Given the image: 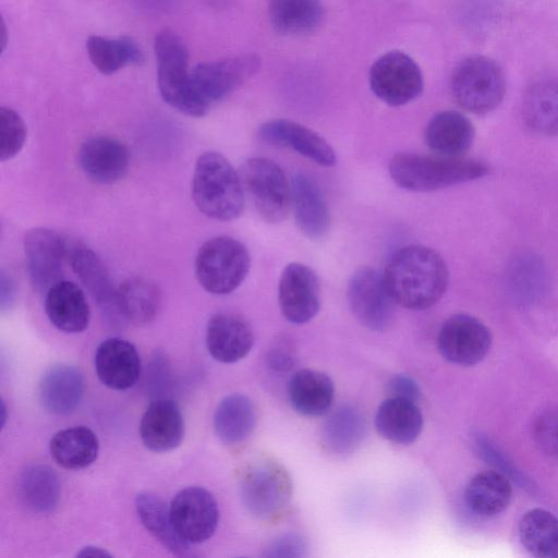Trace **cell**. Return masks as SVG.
I'll return each instance as SVG.
<instances>
[{"label":"cell","instance_id":"1","mask_svg":"<svg viewBox=\"0 0 558 558\" xmlns=\"http://www.w3.org/2000/svg\"><path fill=\"white\" fill-rule=\"evenodd\" d=\"M383 275L396 304L415 311L435 305L449 279L442 257L424 245H408L396 251Z\"/></svg>","mask_w":558,"mask_h":558},{"label":"cell","instance_id":"2","mask_svg":"<svg viewBox=\"0 0 558 558\" xmlns=\"http://www.w3.org/2000/svg\"><path fill=\"white\" fill-rule=\"evenodd\" d=\"M488 167L481 160L462 156L396 154L389 162V174L400 187L413 192H430L483 178Z\"/></svg>","mask_w":558,"mask_h":558},{"label":"cell","instance_id":"3","mask_svg":"<svg viewBox=\"0 0 558 558\" xmlns=\"http://www.w3.org/2000/svg\"><path fill=\"white\" fill-rule=\"evenodd\" d=\"M192 196L205 216L229 221L240 217L245 206V193L239 172L226 157L216 151L202 154L195 163Z\"/></svg>","mask_w":558,"mask_h":558},{"label":"cell","instance_id":"4","mask_svg":"<svg viewBox=\"0 0 558 558\" xmlns=\"http://www.w3.org/2000/svg\"><path fill=\"white\" fill-rule=\"evenodd\" d=\"M259 65V57L252 53L195 65L190 73L187 116H205L215 102L253 76Z\"/></svg>","mask_w":558,"mask_h":558},{"label":"cell","instance_id":"5","mask_svg":"<svg viewBox=\"0 0 558 558\" xmlns=\"http://www.w3.org/2000/svg\"><path fill=\"white\" fill-rule=\"evenodd\" d=\"M451 95L468 112L485 114L496 109L506 93V78L499 64L486 57L473 54L461 60L450 80Z\"/></svg>","mask_w":558,"mask_h":558},{"label":"cell","instance_id":"6","mask_svg":"<svg viewBox=\"0 0 558 558\" xmlns=\"http://www.w3.org/2000/svg\"><path fill=\"white\" fill-rule=\"evenodd\" d=\"M251 267L243 243L227 235L207 240L195 257V276L209 293L229 294L241 286Z\"/></svg>","mask_w":558,"mask_h":558},{"label":"cell","instance_id":"7","mask_svg":"<svg viewBox=\"0 0 558 558\" xmlns=\"http://www.w3.org/2000/svg\"><path fill=\"white\" fill-rule=\"evenodd\" d=\"M241 182L258 215L269 223L284 220L291 208V184L275 161L253 157L239 171Z\"/></svg>","mask_w":558,"mask_h":558},{"label":"cell","instance_id":"8","mask_svg":"<svg viewBox=\"0 0 558 558\" xmlns=\"http://www.w3.org/2000/svg\"><path fill=\"white\" fill-rule=\"evenodd\" d=\"M240 492L245 508L253 515L270 519L288 506L292 497V481L281 464L263 460L245 472Z\"/></svg>","mask_w":558,"mask_h":558},{"label":"cell","instance_id":"9","mask_svg":"<svg viewBox=\"0 0 558 558\" xmlns=\"http://www.w3.org/2000/svg\"><path fill=\"white\" fill-rule=\"evenodd\" d=\"M369 87L386 105L399 107L416 99L424 87L423 74L416 62L402 51H389L371 66Z\"/></svg>","mask_w":558,"mask_h":558},{"label":"cell","instance_id":"10","mask_svg":"<svg viewBox=\"0 0 558 558\" xmlns=\"http://www.w3.org/2000/svg\"><path fill=\"white\" fill-rule=\"evenodd\" d=\"M347 299L354 317L367 329L383 331L391 325L396 302L377 269L355 270L348 283Z\"/></svg>","mask_w":558,"mask_h":558},{"label":"cell","instance_id":"11","mask_svg":"<svg viewBox=\"0 0 558 558\" xmlns=\"http://www.w3.org/2000/svg\"><path fill=\"white\" fill-rule=\"evenodd\" d=\"M158 88L162 99L187 116L189 110V51L181 37L171 29L155 36Z\"/></svg>","mask_w":558,"mask_h":558},{"label":"cell","instance_id":"12","mask_svg":"<svg viewBox=\"0 0 558 558\" xmlns=\"http://www.w3.org/2000/svg\"><path fill=\"white\" fill-rule=\"evenodd\" d=\"M169 508L178 535L189 545L204 543L214 535L219 509L215 497L207 489L185 487L177 493Z\"/></svg>","mask_w":558,"mask_h":558},{"label":"cell","instance_id":"13","mask_svg":"<svg viewBox=\"0 0 558 558\" xmlns=\"http://www.w3.org/2000/svg\"><path fill=\"white\" fill-rule=\"evenodd\" d=\"M492 345V333L480 319L468 314L450 316L440 327L437 348L450 363L471 366L481 362Z\"/></svg>","mask_w":558,"mask_h":558},{"label":"cell","instance_id":"14","mask_svg":"<svg viewBox=\"0 0 558 558\" xmlns=\"http://www.w3.org/2000/svg\"><path fill=\"white\" fill-rule=\"evenodd\" d=\"M24 253L31 282L38 292H47L62 280L68 257V241L48 228H34L24 238Z\"/></svg>","mask_w":558,"mask_h":558},{"label":"cell","instance_id":"15","mask_svg":"<svg viewBox=\"0 0 558 558\" xmlns=\"http://www.w3.org/2000/svg\"><path fill=\"white\" fill-rule=\"evenodd\" d=\"M278 303L283 317L296 325L312 320L320 306V290L316 274L308 266L293 262L281 272Z\"/></svg>","mask_w":558,"mask_h":558},{"label":"cell","instance_id":"16","mask_svg":"<svg viewBox=\"0 0 558 558\" xmlns=\"http://www.w3.org/2000/svg\"><path fill=\"white\" fill-rule=\"evenodd\" d=\"M66 260L97 302L104 316L114 325L124 322L118 304V289L96 253L84 244L68 242Z\"/></svg>","mask_w":558,"mask_h":558},{"label":"cell","instance_id":"17","mask_svg":"<svg viewBox=\"0 0 558 558\" xmlns=\"http://www.w3.org/2000/svg\"><path fill=\"white\" fill-rule=\"evenodd\" d=\"M258 138L271 146L284 147L323 167L337 162L333 148L318 133L288 119H275L263 123Z\"/></svg>","mask_w":558,"mask_h":558},{"label":"cell","instance_id":"18","mask_svg":"<svg viewBox=\"0 0 558 558\" xmlns=\"http://www.w3.org/2000/svg\"><path fill=\"white\" fill-rule=\"evenodd\" d=\"M94 362L99 380L113 390L133 387L141 374V357L136 348L122 338L104 340L96 349Z\"/></svg>","mask_w":558,"mask_h":558},{"label":"cell","instance_id":"19","mask_svg":"<svg viewBox=\"0 0 558 558\" xmlns=\"http://www.w3.org/2000/svg\"><path fill=\"white\" fill-rule=\"evenodd\" d=\"M83 172L94 182L112 184L126 174L130 154L126 146L110 136H94L86 140L78 151Z\"/></svg>","mask_w":558,"mask_h":558},{"label":"cell","instance_id":"20","mask_svg":"<svg viewBox=\"0 0 558 558\" xmlns=\"http://www.w3.org/2000/svg\"><path fill=\"white\" fill-rule=\"evenodd\" d=\"M291 209L300 231L312 240L324 238L330 227V211L316 182L298 171L291 179Z\"/></svg>","mask_w":558,"mask_h":558},{"label":"cell","instance_id":"21","mask_svg":"<svg viewBox=\"0 0 558 558\" xmlns=\"http://www.w3.org/2000/svg\"><path fill=\"white\" fill-rule=\"evenodd\" d=\"M254 344V333L248 323L232 313H218L206 327V347L218 362L234 363L245 357Z\"/></svg>","mask_w":558,"mask_h":558},{"label":"cell","instance_id":"22","mask_svg":"<svg viewBox=\"0 0 558 558\" xmlns=\"http://www.w3.org/2000/svg\"><path fill=\"white\" fill-rule=\"evenodd\" d=\"M140 436L151 451L166 452L177 448L184 436V421L179 405L171 399H156L144 412Z\"/></svg>","mask_w":558,"mask_h":558},{"label":"cell","instance_id":"23","mask_svg":"<svg viewBox=\"0 0 558 558\" xmlns=\"http://www.w3.org/2000/svg\"><path fill=\"white\" fill-rule=\"evenodd\" d=\"M45 312L57 329L68 333L84 331L90 319L84 292L66 280L57 282L45 293Z\"/></svg>","mask_w":558,"mask_h":558},{"label":"cell","instance_id":"24","mask_svg":"<svg viewBox=\"0 0 558 558\" xmlns=\"http://www.w3.org/2000/svg\"><path fill=\"white\" fill-rule=\"evenodd\" d=\"M84 389V377L78 368L58 364L43 375L39 383V399L49 413L65 415L78 407Z\"/></svg>","mask_w":558,"mask_h":558},{"label":"cell","instance_id":"25","mask_svg":"<svg viewBox=\"0 0 558 558\" xmlns=\"http://www.w3.org/2000/svg\"><path fill=\"white\" fill-rule=\"evenodd\" d=\"M473 140L472 122L456 110L437 112L425 129L427 146L439 155L462 156L471 147Z\"/></svg>","mask_w":558,"mask_h":558},{"label":"cell","instance_id":"26","mask_svg":"<svg viewBox=\"0 0 558 558\" xmlns=\"http://www.w3.org/2000/svg\"><path fill=\"white\" fill-rule=\"evenodd\" d=\"M423 421V414L415 401L389 397L376 412L375 426L385 439L407 445L420 436Z\"/></svg>","mask_w":558,"mask_h":558},{"label":"cell","instance_id":"27","mask_svg":"<svg viewBox=\"0 0 558 558\" xmlns=\"http://www.w3.org/2000/svg\"><path fill=\"white\" fill-rule=\"evenodd\" d=\"M522 117L535 133L558 135V78L546 77L533 82L522 99Z\"/></svg>","mask_w":558,"mask_h":558},{"label":"cell","instance_id":"28","mask_svg":"<svg viewBox=\"0 0 558 558\" xmlns=\"http://www.w3.org/2000/svg\"><path fill=\"white\" fill-rule=\"evenodd\" d=\"M288 392L295 411L306 416H318L330 409L335 386L326 374L305 368L291 377Z\"/></svg>","mask_w":558,"mask_h":558},{"label":"cell","instance_id":"29","mask_svg":"<svg viewBox=\"0 0 558 558\" xmlns=\"http://www.w3.org/2000/svg\"><path fill=\"white\" fill-rule=\"evenodd\" d=\"M512 486L508 478L494 470L474 475L464 490L468 508L477 515L493 517L510 504Z\"/></svg>","mask_w":558,"mask_h":558},{"label":"cell","instance_id":"30","mask_svg":"<svg viewBox=\"0 0 558 558\" xmlns=\"http://www.w3.org/2000/svg\"><path fill=\"white\" fill-rule=\"evenodd\" d=\"M52 459L68 470L89 466L99 452L97 435L86 426H73L59 430L49 445Z\"/></svg>","mask_w":558,"mask_h":558},{"label":"cell","instance_id":"31","mask_svg":"<svg viewBox=\"0 0 558 558\" xmlns=\"http://www.w3.org/2000/svg\"><path fill=\"white\" fill-rule=\"evenodd\" d=\"M268 13L274 28L288 36L311 34L324 19L320 0H270Z\"/></svg>","mask_w":558,"mask_h":558},{"label":"cell","instance_id":"32","mask_svg":"<svg viewBox=\"0 0 558 558\" xmlns=\"http://www.w3.org/2000/svg\"><path fill=\"white\" fill-rule=\"evenodd\" d=\"M135 509L144 527L166 547L178 556L189 553L190 545L177 533L168 505L157 495L140 493L135 498Z\"/></svg>","mask_w":558,"mask_h":558},{"label":"cell","instance_id":"33","mask_svg":"<svg viewBox=\"0 0 558 558\" xmlns=\"http://www.w3.org/2000/svg\"><path fill=\"white\" fill-rule=\"evenodd\" d=\"M256 412L253 402L244 395L225 397L214 414V429L218 438L227 445L244 441L253 432Z\"/></svg>","mask_w":558,"mask_h":558},{"label":"cell","instance_id":"34","mask_svg":"<svg viewBox=\"0 0 558 558\" xmlns=\"http://www.w3.org/2000/svg\"><path fill=\"white\" fill-rule=\"evenodd\" d=\"M118 304L124 320L145 325L158 314L161 304L160 290L147 278L132 277L118 288Z\"/></svg>","mask_w":558,"mask_h":558},{"label":"cell","instance_id":"35","mask_svg":"<svg viewBox=\"0 0 558 558\" xmlns=\"http://www.w3.org/2000/svg\"><path fill=\"white\" fill-rule=\"evenodd\" d=\"M22 504L35 513H49L60 499V483L52 469L43 464L27 466L17 484Z\"/></svg>","mask_w":558,"mask_h":558},{"label":"cell","instance_id":"36","mask_svg":"<svg viewBox=\"0 0 558 558\" xmlns=\"http://www.w3.org/2000/svg\"><path fill=\"white\" fill-rule=\"evenodd\" d=\"M519 537L524 548L537 558H558V518L535 508L519 522Z\"/></svg>","mask_w":558,"mask_h":558},{"label":"cell","instance_id":"37","mask_svg":"<svg viewBox=\"0 0 558 558\" xmlns=\"http://www.w3.org/2000/svg\"><path fill=\"white\" fill-rule=\"evenodd\" d=\"M88 58L94 66L102 74L109 75L122 68L141 64L143 51L130 37L107 38L97 35L89 36L86 41Z\"/></svg>","mask_w":558,"mask_h":558},{"label":"cell","instance_id":"38","mask_svg":"<svg viewBox=\"0 0 558 558\" xmlns=\"http://www.w3.org/2000/svg\"><path fill=\"white\" fill-rule=\"evenodd\" d=\"M364 421L360 413L350 407L333 412L325 423L323 438L329 450L348 453L355 449L364 435Z\"/></svg>","mask_w":558,"mask_h":558},{"label":"cell","instance_id":"39","mask_svg":"<svg viewBox=\"0 0 558 558\" xmlns=\"http://www.w3.org/2000/svg\"><path fill=\"white\" fill-rule=\"evenodd\" d=\"M509 286L523 298L538 295L546 286V270L539 258L533 255L518 257L509 270Z\"/></svg>","mask_w":558,"mask_h":558},{"label":"cell","instance_id":"40","mask_svg":"<svg viewBox=\"0 0 558 558\" xmlns=\"http://www.w3.org/2000/svg\"><path fill=\"white\" fill-rule=\"evenodd\" d=\"M26 126L20 114L11 108H0V160L15 157L26 141Z\"/></svg>","mask_w":558,"mask_h":558},{"label":"cell","instance_id":"41","mask_svg":"<svg viewBox=\"0 0 558 558\" xmlns=\"http://www.w3.org/2000/svg\"><path fill=\"white\" fill-rule=\"evenodd\" d=\"M534 438L543 452L558 458V408L546 411L537 418Z\"/></svg>","mask_w":558,"mask_h":558},{"label":"cell","instance_id":"42","mask_svg":"<svg viewBox=\"0 0 558 558\" xmlns=\"http://www.w3.org/2000/svg\"><path fill=\"white\" fill-rule=\"evenodd\" d=\"M305 541L298 535H284L276 539L266 556L268 557H302L306 551Z\"/></svg>","mask_w":558,"mask_h":558},{"label":"cell","instance_id":"43","mask_svg":"<svg viewBox=\"0 0 558 558\" xmlns=\"http://www.w3.org/2000/svg\"><path fill=\"white\" fill-rule=\"evenodd\" d=\"M388 389L390 397L409 399L415 402L420 397V389L416 383L411 377L403 375L392 378Z\"/></svg>","mask_w":558,"mask_h":558},{"label":"cell","instance_id":"44","mask_svg":"<svg viewBox=\"0 0 558 558\" xmlns=\"http://www.w3.org/2000/svg\"><path fill=\"white\" fill-rule=\"evenodd\" d=\"M269 359L271 366L277 369H287L290 368L291 365L293 364V357H291V355L286 350L284 345L282 347V344L274 348Z\"/></svg>","mask_w":558,"mask_h":558},{"label":"cell","instance_id":"45","mask_svg":"<svg viewBox=\"0 0 558 558\" xmlns=\"http://www.w3.org/2000/svg\"><path fill=\"white\" fill-rule=\"evenodd\" d=\"M77 556L80 557H105V556H111L109 553H107L105 549L95 547V546H87L81 549L80 553H77Z\"/></svg>","mask_w":558,"mask_h":558},{"label":"cell","instance_id":"46","mask_svg":"<svg viewBox=\"0 0 558 558\" xmlns=\"http://www.w3.org/2000/svg\"><path fill=\"white\" fill-rule=\"evenodd\" d=\"M1 410H2L1 421H2V426H3V425H4V422H5V414H4V413H5V405H4V403H3V402H2V408H1Z\"/></svg>","mask_w":558,"mask_h":558}]
</instances>
